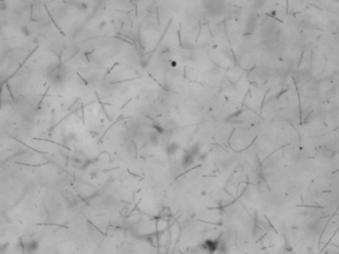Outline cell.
Wrapping results in <instances>:
<instances>
[{"instance_id":"obj_1","label":"cell","mask_w":339,"mask_h":254,"mask_svg":"<svg viewBox=\"0 0 339 254\" xmlns=\"http://www.w3.org/2000/svg\"><path fill=\"white\" fill-rule=\"evenodd\" d=\"M325 224L326 219L324 217L318 219H312V221L308 222V224L305 227V232L309 236H318L325 229Z\"/></svg>"},{"instance_id":"obj_3","label":"cell","mask_w":339,"mask_h":254,"mask_svg":"<svg viewBox=\"0 0 339 254\" xmlns=\"http://www.w3.org/2000/svg\"><path fill=\"white\" fill-rule=\"evenodd\" d=\"M25 247L27 248V250H28V251H30V252H33V251H35V250L38 248L37 241L32 240V241L27 242V243L25 244Z\"/></svg>"},{"instance_id":"obj_7","label":"cell","mask_w":339,"mask_h":254,"mask_svg":"<svg viewBox=\"0 0 339 254\" xmlns=\"http://www.w3.org/2000/svg\"><path fill=\"white\" fill-rule=\"evenodd\" d=\"M176 66H177V63L175 62V61L174 62H172V67H176Z\"/></svg>"},{"instance_id":"obj_6","label":"cell","mask_w":339,"mask_h":254,"mask_svg":"<svg viewBox=\"0 0 339 254\" xmlns=\"http://www.w3.org/2000/svg\"><path fill=\"white\" fill-rule=\"evenodd\" d=\"M105 25H106V22H105V21H103V22H102V23H101V25H100V26H99V28H102V27H104Z\"/></svg>"},{"instance_id":"obj_4","label":"cell","mask_w":339,"mask_h":254,"mask_svg":"<svg viewBox=\"0 0 339 254\" xmlns=\"http://www.w3.org/2000/svg\"><path fill=\"white\" fill-rule=\"evenodd\" d=\"M21 32H22V34H23L24 36H26V37H29V36L31 35V32H30L29 27L25 26V25L21 27Z\"/></svg>"},{"instance_id":"obj_5","label":"cell","mask_w":339,"mask_h":254,"mask_svg":"<svg viewBox=\"0 0 339 254\" xmlns=\"http://www.w3.org/2000/svg\"><path fill=\"white\" fill-rule=\"evenodd\" d=\"M8 9V4L5 1H0V10L1 11H6Z\"/></svg>"},{"instance_id":"obj_2","label":"cell","mask_w":339,"mask_h":254,"mask_svg":"<svg viewBox=\"0 0 339 254\" xmlns=\"http://www.w3.org/2000/svg\"><path fill=\"white\" fill-rule=\"evenodd\" d=\"M312 72L308 69H301V71H298L294 75V82L296 83L298 86L304 85V83L308 82L312 79Z\"/></svg>"}]
</instances>
